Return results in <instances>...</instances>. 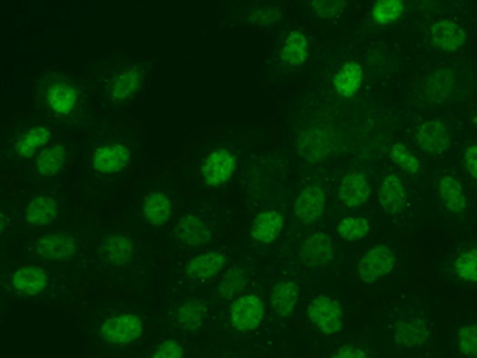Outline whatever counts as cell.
Listing matches in <instances>:
<instances>
[{"label":"cell","mask_w":477,"mask_h":358,"mask_svg":"<svg viewBox=\"0 0 477 358\" xmlns=\"http://www.w3.org/2000/svg\"><path fill=\"white\" fill-rule=\"evenodd\" d=\"M34 101L53 123L88 130L94 123L90 92L64 72L46 71L34 82Z\"/></svg>","instance_id":"1"},{"label":"cell","mask_w":477,"mask_h":358,"mask_svg":"<svg viewBox=\"0 0 477 358\" xmlns=\"http://www.w3.org/2000/svg\"><path fill=\"white\" fill-rule=\"evenodd\" d=\"M151 61L113 58L96 65L91 75L97 94L110 109H122L134 102L149 82Z\"/></svg>","instance_id":"2"},{"label":"cell","mask_w":477,"mask_h":358,"mask_svg":"<svg viewBox=\"0 0 477 358\" xmlns=\"http://www.w3.org/2000/svg\"><path fill=\"white\" fill-rule=\"evenodd\" d=\"M136 153V142L130 136L115 131H105L91 142L88 169L97 179L112 180L131 169Z\"/></svg>","instance_id":"3"},{"label":"cell","mask_w":477,"mask_h":358,"mask_svg":"<svg viewBox=\"0 0 477 358\" xmlns=\"http://www.w3.org/2000/svg\"><path fill=\"white\" fill-rule=\"evenodd\" d=\"M198 177L209 189H221L234 180L238 170V151L229 143H217L200 158Z\"/></svg>","instance_id":"4"},{"label":"cell","mask_w":477,"mask_h":358,"mask_svg":"<svg viewBox=\"0 0 477 358\" xmlns=\"http://www.w3.org/2000/svg\"><path fill=\"white\" fill-rule=\"evenodd\" d=\"M54 130L45 121H27L7 139L5 157L15 164L33 163L40 151L54 142Z\"/></svg>","instance_id":"5"},{"label":"cell","mask_w":477,"mask_h":358,"mask_svg":"<svg viewBox=\"0 0 477 358\" xmlns=\"http://www.w3.org/2000/svg\"><path fill=\"white\" fill-rule=\"evenodd\" d=\"M145 319L136 311H116L96 326V336L110 347H130L145 336Z\"/></svg>","instance_id":"6"},{"label":"cell","mask_w":477,"mask_h":358,"mask_svg":"<svg viewBox=\"0 0 477 358\" xmlns=\"http://www.w3.org/2000/svg\"><path fill=\"white\" fill-rule=\"evenodd\" d=\"M97 263L105 269L123 271L134 266L139 258V244L126 231H107L94 248Z\"/></svg>","instance_id":"7"},{"label":"cell","mask_w":477,"mask_h":358,"mask_svg":"<svg viewBox=\"0 0 477 358\" xmlns=\"http://www.w3.org/2000/svg\"><path fill=\"white\" fill-rule=\"evenodd\" d=\"M293 143L299 160L310 166H316L333 157L336 149L335 130L329 124H307L297 130Z\"/></svg>","instance_id":"8"},{"label":"cell","mask_w":477,"mask_h":358,"mask_svg":"<svg viewBox=\"0 0 477 358\" xmlns=\"http://www.w3.org/2000/svg\"><path fill=\"white\" fill-rule=\"evenodd\" d=\"M27 252L45 263H71L82 252V239L72 231H52L29 242Z\"/></svg>","instance_id":"9"},{"label":"cell","mask_w":477,"mask_h":358,"mask_svg":"<svg viewBox=\"0 0 477 358\" xmlns=\"http://www.w3.org/2000/svg\"><path fill=\"white\" fill-rule=\"evenodd\" d=\"M310 54L312 45L309 35L299 27H290L278 37L277 45L272 50L269 67H278L285 72L297 71L309 63Z\"/></svg>","instance_id":"10"},{"label":"cell","mask_w":477,"mask_h":358,"mask_svg":"<svg viewBox=\"0 0 477 358\" xmlns=\"http://www.w3.org/2000/svg\"><path fill=\"white\" fill-rule=\"evenodd\" d=\"M266 311L268 306L263 295L247 290L246 294L240 295L228 305L226 320L232 332L238 334H250L258 332L263 326Z\"/></svg>","instance_id":"11"},{"label":"cell","mask_w":477,"mask_h":358,"mask_svg":"<svg viewBox=\"0 0 477 358\" xmlns=\"http://www.w3.org/2000/svg\"><path fill=\"white\" fill-rule=\"evenodd\" d=\"M229 265L231 254L225 248L202 250L181 265L180 280L188 285H202L219 277Z\"/></svg>","instance_id":"12"},{"label":"cell","mask_w":477,"mask_h":358,"mask_svg":"<svg viewBox=\"0 0 477 358\" xmlns=\"http://www.w3.org/2000/svg\"><path fill=\"white\" fill-rule=\"evenodd\" d=\"M217 228L207 215L188 210L180 215L172 228V239L185 248H204L217 237Z\"/></svg>","instance_id":"13"},{"label":"cell","mask_w":477,"mask_h":358,"mask_svg":"<svg viewBox=\"0 0 477 358\" xmlns=\"http://www.w3.org/2000/svg\"><path fill=\"white\" fill-rule=\"evenodd\" d=\"M285 20L282 4L274 2H252L236 5L225 24L231 26L255 27V29H274Z\"/></svg>","instance_id":"14"},{"label":"cell","mask_w":477,"mask_h":358,"mask_svg":"<svg viewBox=\"0 0 477 358\" xmlns=\"http://www.w3.org/2000/svg\"><path fill=\"white\" fill-rule=\"evenodd\" d=\"M212 303L202 296H187L169 309L168 319L179 332L200 334L210 320Z\"/></svg>","instance_id":"15"},{"label":"cell","mask_w":477,"mask_h":358,"mask_svg":"<svg viewBox=\"0 0 477 358\" xmlns=\"http://www.w3.org/2000/svg\"><path fill=\"white\" fill-rule=\"evenodd\" d=\"M53 277L46 267L39 265H21L12 269L7 276L8 290L12 294L34 300L50 292Z\"/></svg>","instance_id":"16"},{"label":"cell","mask_w":477,"mask_h":358,"mask_svg":"<svg viewBox=\"0 0 477 358\" xmlns=\"http://www.w3.org/2000/svg\"><path fill=\"white\" fill-rule=\"evenodd\" d=\"M306 317L310 325L323 336H335L344 330L346 313L341 301L329 295H316L306 307Z\"/></svg>","instance_id":"17"},{"label":"cell","mask_w":477,"mask_h":358,"mask_svg":"<svg viewBox=\"0 0 477 358\" xmlns=\"http://www.w3.org/2000/svg\"><path fill=\"white\" fill-rule=\"evenodd\" d=\"M257 273V263L252 258L231 263L219 276V282L213 290V296L221 303H231L240 295L246 294Z\"/></svg>","instance_id":"18"},{"label":"cell","mask_w":477,"mask_h":358,"mask_svg":"<svg viewBox=\"0 0 477 358\" xmlns=\"http://www.w3.org/2000/svg\"><path fill=\"white\" fill-rule=\"evenodd\" d=\"M398 258L394 248L387 244H375L368 248L356 265V274L365 285H375V282L394 273Z\"/></svg>","instance_id":"19"},{"label":"cell","mask_w":477,"mask_h":358,"mask_svg":"<svg viewBox=\"0 0 477 358\" xmlns=\"http://www.w3.org/2000/svg\"><path fill=\"white\" fill-rule=\"evenodd\" d=\"M72 160V147L65 140H54L40 151L31 163V170L35 177L52 180L61 176Z\"/></svg>","instance_id":"20"},{"label":"cell","mask_w":477,"mask_h":358,"mask_svg":"<svg viewBox=\"0 0 477 358\" xmlns=\"http://www.w3.org/2000/svg\"><path fill=\"white\" fill-rule=\"evenodd\" d=\"M297 256L307 269L329 266L336 260L335 241L325 231H314L304 237L297 250Z\"/></svg>","instance_id":"21"},{"label":"cell","mask_w":477,"mask_h":358,"mask_svg":"<svg viewBox=\"0 0 477 358\" xmlns=\"http://www.w3.org/2000/svg\"><path fill=\"white\" fill-rule=\"evenodd\" d=\"M326 210V191L318 183H307L297 191L293 202V217L306 227L320 222Z\"/></svg>","instance_id":"22"},{"label":"cell","mask_w":477,"mask_h":358,"mask_svg":"<svg viewBox=\"0 0 477 358\" xmlns=\"http://www.w3.org/2000/svg\"><path fill=\"white\" fill-rule=\"evenodd\" d=\"M285 225H287V217L284 210L278 208H261L258 214L253 217L248 228V237L259 247H269L282 236Z\"/></svg>","instance_id":"23"},{"label":"cell","mask_w":477,"mask_h":358,"mask_svg":"<svg viewBox=\"0 0 477 358\" xmlns=\"http://www.w3.org/2000/svg\"><path fill=\"white\" fill-rule=\"evenodd\" d=\"M174 210V199L166 189H149L141 201V217L150 228H164L172 220Z\"/></svg>","instance_id":"24"},{"label":"cell","mask_w":477,"mask_h":358,"mask_svg":"<svg viewBox=\"0 0 477 358\" xmlns=\"http://www.w3.org/2000/svg\"><path fill=\"white\" fill-rule=\"evenodd\" d=\"M301 300V286L297 280L277 279L269 292V309L272 315L278 320H288L297 313V305Z\"/></svg>","instance_id":"25"},{"label":"cell","mask_w":477,"mask_h":358,"mask_svg":"<svg viewBox=\"0 0 477 358\" xmlns=\"http://www.w3.org/2000/svg\"><path fill=\"white\" fill-rule=\"evenodd\" d=\"M415 142L426 155L439 157L451 150V131L441 120H426L415 131Z\"/></svg>","instance_id":"26"},{"label":"cell","mask_w":477,"mask_h":358,"mask_svg":"<svg viewBox=\"0 0 477 358\" xmlns=\"http://www.w3.org/2000/svg\"><path fill=\"white\" fill-rule=\"evenodd\" d=\"M61 215V202L52 193L34 195L24 206L23 218L33 228H45L56 222Z\"/></svg>","instance_id":"27"},{"label":"cell","mask_w":477,"mask_h":358,"mask_svg":"<svg viewBox=\"0 0 477 358\" xmlns=\"http://www.w3.org/2000/svg\"><path fill=\"white\" fill-rule=\"evenodd\" d=\"M394 344L404 349H419L432 339V328L423 317L396 320L392 328Z\"/></svg>","instance_id":"28"},{"label":"cell","mask_w":477,"mask_h":358,"mask_svg":"<svg viewBox=\"0 0 477 358\" xmlns=\"http://www.w3.org/2000/svg\"><path fill=\"white\" fill-rule=\"evenodd\" d=\"M373 187L368 177L360 170H350L342 177L337 187L339 201L348 208H360L371 199Z\"/></svg>","instance_id":"29"},{"label":"cell","mask_w":477,"mask_h":358,"mask_svg":"<svg viewBox=\"0 0 477 358\" xmlns=\"http://www.w3.org/2000/svg\"><path fill=\"white\" fill-rule=\"evenodd\" d=\"M365 83V69L355 59L344 61L331 77V88L341 99H354L362 92Z\"/></svg>","instance_id":"30"},{"label":"cell","mask_w":477,"mask_h":358,"mask_svg":"<svg viewBox=\"0 0 477 358\" xmlns=\"http://www.w3.org/2000/svg\"><path fill=\"white\" fill-rule=\"evenodd\" d=\"M430 39L439 52L457 53L466 45L468 33L455 21L439 20L430 27Z\"/></svg>","instance_id":"31"},{"label":"cell","mask_w":477,"mask_h":358,"mask_svg":"<svg viewBox=\"0 0 477 358\" xmlns=\"http://www.w3.org/2000/svg\"><path fill=\"white\" fill-rule=\"evenodd\" d=\"M455 83H457V75L451 67H438L426 75L422 88L428 102L444 105L452 98Z\"/></svg>","instance_id":"32"},{"label":"cell","mask_w":477,"mask_h":358,"mask_svg":"<svg viewBox=\"0 0 477 358\" xmlns=\"http://www.w3.org/2000/svg\"><path fill=\"white\" fill-rule=\"evenodd\" d=\"M377 201L387 215H400L404 212L409 202L406 187L396 174H388L381 182L377 191Z\"/></svg>","instance_id":"33"},{"label":"cell","mask_w":477,"mask_h":358,"mask_svg":"<svg viewBox=\"0 0 477 358\" xmlns=\"http://www.w3.org/2000/svg\"><path fill=\"white\" fill-rule=\"evenodd\" d=\"M439 199L445 210L451 214L462 215L468 208V198L464 195L463 185L453 176H443L438 180Z\"/></svg>","instance_id":"34"},{"label":"cell","mask_w":477,"mask_h":358,"mask_svg":"<svg viewBox=\"0 0 477 358\" xmlns=\"http://www.w3.org/2000/svg\"><path fill=\"white\" fill-rule=\"evenodd\" d=\"M336 233L341 237L342 241L358 242L368 237L371 233V222L365 217H344L336 225Z\"/></svg>","instance_id":"35"},{"label":"cell","mask_w":477,"mask_h":358,"mask_svg":"<svg viewBox=\"0 0 477 358\" xmlns=\"http://www.w3.org/2000/svg\"><path fill=\"white\" fill-rule=\"evenodd\" d=\"M406 5L401 0H379L371 8V18L377 26H390L403 18Z\"/></svg>","instance_id":"36"},{"label":"cell","mask_w":477,"mask_h":358,"mask_svg":"<svg viewBox=\"0 0 477 358\" xmlns=\"http://www.w3.org/2000/svg\"><path fill=\"white\" fill-rule=\"evenodd\" d=\"M453 274L466 284H477V247L466 248L453 260Z\"/></svg>","instance_id":"37"},{"label":"cell","mask_w":477,"mask_h":358,"mask_svg":"<svg viewBox=\"0 0 477 358\" xmlns=\"http://www.w3.org/2000/svg\"><path fill=\"white\" fill-rule=\"evenodd\" d=\"M388 158L392 163L396 164L401 170H404L411 176H417L422 170V163H420L419 158L415 157L413 151L409 150L403 142H394L390 147Z\"/></svg>","instance_id":"38"},{"label":"cell","mask_w":477,"mask_h":358,"mask_svg":"<svg viewBox=\"0 0 477 358\" xmlns=\"http://www.w3.org/2000/svg\"><path fill=\"white\" fill-rule=\"evenodd\" d=\"M312 15L322 21H335L341 18L348 8L346 0H312L307 4Z\"/></svg>","instance_id":"39"},{"label":"cell","mask_w":477,"mask_h":358,"mask_svg":"<svg viewBox=\"0 0 477 358\" xmlns=\"http://www.w3.org/2000/svg\"><path fill=\"white\" fill-rule=\"evenodd\" d=\"M457 349L463 357L477 358V322L458 328Z\"/></svg>","instance_id":"40"},{"label":"cell","mask_w":477,"mask_h":358,"mask_svg":"<svg viewBox=\"0 0 477 358\" xmlns=\"http://www.w3.org/2000/svg\"><path fill=\"white\" fill-rule=\"evenodd\" d=\"M187 351L177 338H164L150 351L147 358H185Z\"/></svg>","instance_id":"41"},{"label":"cell","mask_w":477,"mask_h":358,"mask_svg":"<svg viewBox=\"0 0 477 358\" xmlns=\"http://www.w3.org/2000/svg\"><path fill=\"white\" fill-rule=\"evenodd\" d=\"M329 358H369L368 352L360 345L342 344L336 349Z\"/></svg>","instance_id":"42"},{"label":"cell","mask_w":477,"mask_h":358,"mask_svg":"<svg viewBox=\"0 0 477 358\" xmlns=\"http://www.w3.org/2000/svg\"><path fill=\"white\" fill-rule=\"evenodd\" d=\"M463 166L471 179L477 180V143L466 147L463 153Z\"/></svg>","instance_id":"43"},{"label":"cell","mask_w":477,"mask_h":358,"mask_svg":"<svg viewBox=\"0 0 477 358\" xmlns=\"http://www.w3.org/2000/svg\"><path fill=\"white\" fill-rule=\"evenodd\" d=\"M8 228H10V215L2 208V212H0V233L5 235Z\"/></svg>","instance_id":"44"},{"label":"cell","mask_w":477,"mask_h":358,"mask_svg":"<svg viewBox=\"0 0 477 358\" xmlns=\"http://www.w3.org/2000/svg\"><path fill=\"white\" fill-rule=\"evenodd\" d=\"M221 358H244V357H238V355H226V357Z\"/></svg>","instance_id":"45"}]
</instances>
